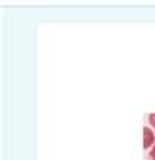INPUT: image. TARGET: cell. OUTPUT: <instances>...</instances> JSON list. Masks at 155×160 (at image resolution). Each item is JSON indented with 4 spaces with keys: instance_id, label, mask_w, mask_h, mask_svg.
Returning a JSON list of instances; mask_svg holds the SVG:
<instances>
[{
    "instance_id": "6da1fadb",
    "label": "cell",
    "mask_w": 155,
    "mask_h": 160,
    "mask_svg": "<svg viewBox=\"0 0 155 160\" xmlns=\"http://www.w3.org/2000/svg\"><path fill=\"white\" fill-rule=\"evenodd\" d=\"M155 145V136L150 128H144V149H150Z\"/></svg>"
},
{
    "instance_id": "7a4b0ae2",
    "label": "cell",
    "mask_w": 155,
    "mask_h": 160,
    "mask_svg": "<svg viewBox=\"0 0 155 160\" xmlns=\"http://www.w3.org/2000/svg\"><path fill=\"white\" fill-rule=\"evenodd\" d=\"M149 122H150V126H152V128L155 129V113L149 116Z\"/></svg>"
},
{
    "instance_id": "3957f363",
    "label": "cell",
    "mask_w": 155,
    "mask_h": 160,
    "mask_svg": "<svg viewBox=\"0 0 155 160\" xmlns=\"http://www.w3.org/2000/svg\"><path fill=\"white\" fill-rule=\"evenodd\" d=\"M150 160H155V145L152 147V152H150Z\"/></svg>"
}]
</instances>
